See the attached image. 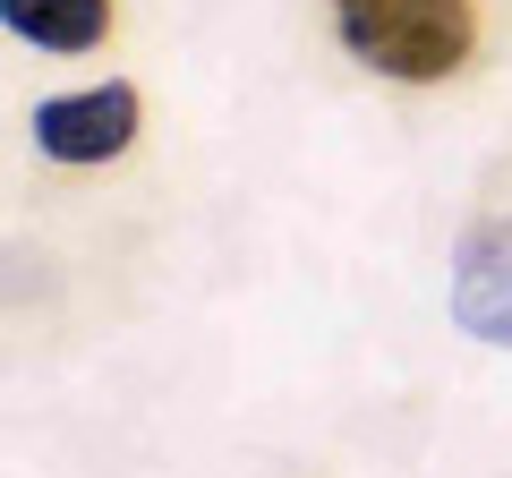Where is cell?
<instances>
[{
    "mask_svg": "<svg viewBox=\"0 0 512 478\" xmlns=\"http://www.w3.org/2000/svg\"><path fill=\"white\" fill-rule=\"evenodd\" d=\"M137 137V86H86V94H52L35 103V146L52 163H111Z\"/></svg>",
    "mask_w": 512,
    "mask_h": 478,
    "instance_id": "cell-3",
    "label": "cell"
},
{
    "mask_svg": "<svg viewBox=\"0 0 512 478\" xmlns=\"http://www.w3.org/2000/svg\"><path fill=\"white\" fill-rule=\"evenodd\" d=\"M333 35L350 60L402 86H436L470 60V0H333Z\"/></svg>",
    "mask_w": 512,
    "mask_h": 478,
    "instance_id": "cell-1",
    "label": "cell"
},
{
    "mask_svg": "<svg viewBox=\"0 0 512 478\" xmlns=\"http://www.w3.org/2000/svg\"><path fill=\"white\" fill-rule=\"evenodd\" d=\"M0 26L35 52H94L111 35V0H0Z\"/></svg>",
    "mask_w": 512,
    "mask_h": 478,
    "instance_id": "cell-4",
    "label": "cell"
},
{
    "mask_svg": "<svg viewBox=\"0 0 512 478\" xmlns=\"http://www.w3.org/2000/svg\"><path fill=\"white\" fill-rule=\"evenodd\" d=\"M453 325L470 342L512 350V214H487L453 248Z\"/></svg>",
    "mask_w": 512,
    "mask_h": 478,
    "instance_id": "cell-2",
    "label": "cell"
}]
</instances>
